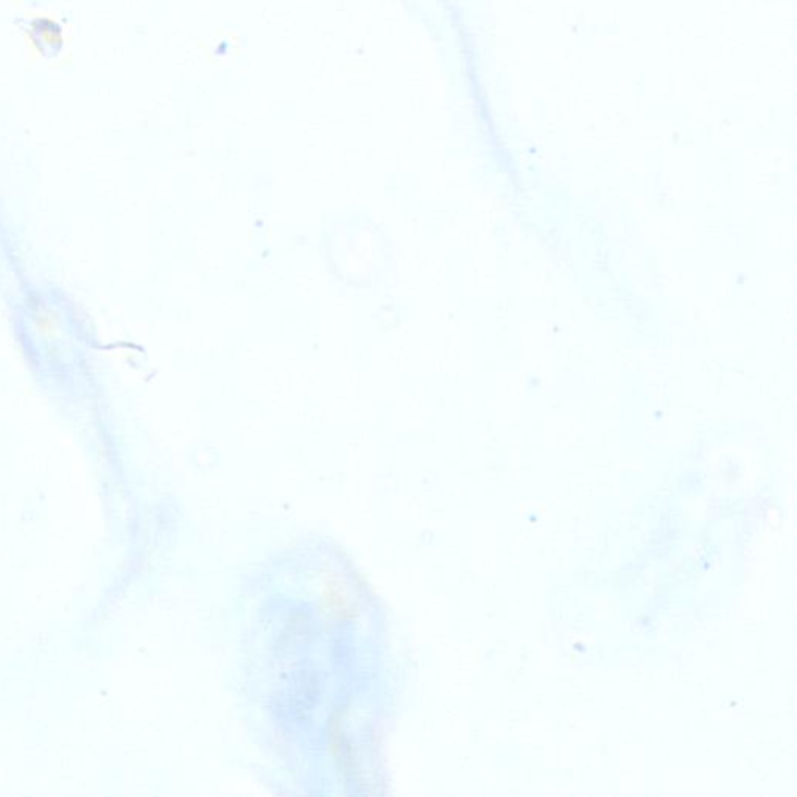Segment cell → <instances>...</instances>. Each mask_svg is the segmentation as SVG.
Here are the masks:
<instances>
[{
    "mask_svg": "<svg viewBox=\"0 0 797 797\" xmlns=\"http://www.w3.org/2000/svg\"><path fill=\"white\" fill-rule=\"evenodd\" d=\"M322 599L327 603V612L332 613V615L344 617L346 613L350 612L348 597L334 583L326 584V592H324Z\"/></svg>",
    "mask_w": 797,
    "mask_h": 797,
    "instance_id": "6da1fadb",
    "label": "cell"
}]
</instances>
